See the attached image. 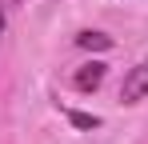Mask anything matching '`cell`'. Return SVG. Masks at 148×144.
Here are the masks:
<instances>
[{"instance_id":"obj_3","label":"cell","mask_w":148,"mask_h":144,"mask_svg":"<svg viewBox=\"0 0 148 144\" xmlns=\"http://www.w3.org/2000/svg\"><path fill=\"white\" fill-rule=\"evenodd\" d=\"M76 48H84V52H108V48H112V36L84 28V32H76Z\"/></svg>"},{"instance_id":"obj_4","label":"cell","mask_w":148,"mask_h":144,"mask_svg":"<svg viewBox=\"0 0 148 144\" xmlns=\"http://www.w3.org/2000/svg\"><path fill=\"white\" fill-rule=\"evenodd\" d=\"M68 120L76 128H100V116H92V112H68Z\"/></svg>"},{"instance_id":"obj_2","label":"cell","mask_w":148,"mask_h":144,"mask_svg":"<svg viewBox=\"0 0 148 144\" xmlns=\"http://www.w3.org/2000/svg\"><path fill=\"white\" fill-rule=\"evenodd\" d=\"M104 76H108V64H104V60H88V64L76 68L72 88H76V92H96L100 84H104Z\"/></svg>"},{"instance_id":"obj_1","label":"cell","mask_w":148,"mask_h":144,"mask_svg":"<svg viewBox=\"0 0 148 144\" xmlns=\"http://www.w3.org/2000/svg\"><path fill=\"white\" fill-rule=\"evenodd\" d=\"M140 100H148V60L128 68L120 84V104H140Z\"/></svg>"},{"instance_id":"obj_5","label":"cell","mask_w":148,"mask_h":144,"mask_svg":"<svg viewBox=\"0 0 148 144\" xmlns=\"http://www.w3.org/2000/svg\"><path fill=\"white\" fill-rule=\"evenodd\" d=\"M4 24H8V0H0V36H4Z\"/></svg>"}]
</instances>
